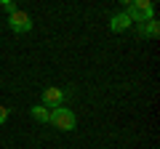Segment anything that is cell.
I'll return each instance as SVG.
<instances>
[{
  "instance_id": "cell-1",
  "label": "cell",
  "mask_w": 160,
  "mask_h": 149,
  "mask_svg": "<svg viewBox=\"0 0 160 149\" xmlns=\"http://www.w3.org/2000/svg\"><path fill=\"white\" fill-rule=\"evenodd\" d=\"M48 125H53L56 131H75L78 128V115H75L69 107H56L51 109V120H48Z\"/></svg>"
},
{
  "instance_id": "cell-2",
  "label": "cell",
  "mask_w": 160,
  "mask_h": 149,
  "mask_svg": "<svg viewBox=\"0 0 160 149\" xmlns=\"http://www.w3.org/2000/svg\"><path fill=\"white\" fill-rule=\"evenodd\" d=\"M75 96L72 88H59V85H51L43 91V101L40 104H46L48 109H56V107H64V104L69 101V99Z\"/></svg>"
},
{
  "instance_id": "cell-3",
  "label": "cell",
  "mask_w": 160,
  "mask_h": 149,
  "mask_svg": "<svg viewBox=\"0 0 160 149\" xmlns=\"http://www.w3.org/2000/svg\"><path fill=\"white\" fill-rule=\"evenodd\" d=\"M126 13H128V19H131L133 24H142V22H147V19H155V6L149 0H133V3H128Z\"/></svg>"
},
{
  "instance_id": "cell-4",
  "label": "cell",
  "mask_w": 160,
  "mask_h": 149,
  "mask_svg": "<svg viewBox=\"0 0 160 149\" xmlns=\"http://www.w3.org/2000/svg\"><path fill=\"white\" fill-rule=\"evenodd\" d=\"M8 27L16 35H24V32L32 29V16H29L27 11H22V8H16L13 13H8Z\"/></svg>"
},
{
  "instance_id": "cell-5",
  "label": "cell",
  "mask_w": 160,
  "mask_h": 149,
  "mask_svg": "<svg viewBox=\"0 0 160 149\" xmlns=\"http://www.w3.org/2000/svg\"><path fill=\"white\" fill-rule=\"evenodd\" d=\"M136 35H139V37H149V40H155V37L160 35V22H158V19H147V22L136 24Z\"/></svg>"
},
{
  "instance_id": "cell-6",
  "label": "cell",
  "mask_w": 160,
  "mask_h": 149,
  "mask_svg": "<svg viewBox=\"0 0 160 149\" xmlns=\"http://www.w3.org/2000/svg\"><path fill=\"white\" fill-rule=\"evenodd\" d=\"M131 19H128V13L123 11V13H115L112 19H109V29L112 32H126V29H131Z\"/></svg>"
},
{
  "instance_id": "cell-7",
  "label": "cell",
  "mask_w": 160,
  "mask_h": 149,
  "mask_svg": "<svg viewBox=\"0 0 160 149\" xmlns=\"http://www.w3.org/2000/svg\"><path fill=\"white\" fill-rule=\"evenodd\" d=\"M29 115H32L38 123H48L51 120V109H48L46 104H35V107H29Z\"/></svg>"
},
{
  "instance_id": "cell-8",
  "label": "cell",
  "mask_w": 160,
  "mask_h": 149,
  "mask_svg": "<svg viewBox=\"0 0 160 149\" xmlns=\"http://www.w3.org/2000/svg\"><path fill=\"white\" fill-rule=\"evenodd\" d=\"M0 8L8 11V13H13V11H16V3H11V0H0Z\"/></svg>"
},
{
  "instance_id": "cell-9",
  "label": "cell",
  "mask_w": 160,
  "mask_h": 149,
  "mask_svg": "<svg viewBox=\"0 0 160 149\" xmlns=\"http://www.w3.org/2000/svg\"><path fill=\"white\" fill-rule=\"evenodd\" d=\"M8 120V107H0V125Z\"/></svg>"
}]
</instances>
